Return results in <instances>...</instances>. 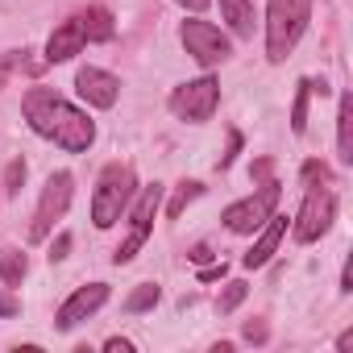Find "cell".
<instances>
[{"mask_svg":"<svg viewBox=\"0 0 353 353\" xmlns=\"http://www.w3.org/2000/svg\"><path fill=\"white\" fill-rule=\"evenodd\" d=\"M21 112H26V121L38 137L54 141L67 154H83L96 141V121L88 112H79L75 104H67L50 88H30L26 100H21Z\"/></svg>","mask_w":353,"mask_h":353,"instance_id":"1","label":"cell"},{"mask_svg":"<svg viewBox=\"0 0 353 353\" xmlns=\"http://www.w3.org/2000/svg\"><path fill=\"white\" fill-rule=\"evenodd\" d=\"M312 21V0H270L266 5V59L283 63Z\"/></svg>","mask_w":353,"mask_h":353,"instance_id":"2","label":"cell"},{"mask_svg":"<svg viewBox=\"0 0 353 353\" xmlns=\"http://www.w3.org/2000/svg\"><path fill=\"white\" fill-rule=\"evenodd\" d=\"M133 200V166L125 162H108L100 170V179H96V196H92V225L96 229H112L125 208Z\"/></svg>","mask_w":353,"mask_h":353,"instance_id":"3","label":"cell"},{"mask_svg":"<svg viewBox=\"0 0 353 353\" xmlns=\"http://www.w3.org/2000/svg\"><path fill=\"white\" fill-rule=\"evenodd\" d=\"M158 208H162V183L141 188V192H137V200H133V208H129V233H125V241H121V245H117V254H112V262H117V266L133 262V258H137V250L150 241V229H154Z\"/></svg>","mask_w":353,"mask_h":353,"instance_id":"4","label":"cell"},{"mask_svg":"<svg viewBox=\"0 0 353 353\" xmlns=\"http://www.w3.org/2000/svg\"><path fill=\"white\" fill-rule=\"evenodd\" d=\"M221 108V83L212 75H200V79H188L170 92V112L179 121H192V125H204L212 121V112Z\"/></svg>","mask_w":353,"mask_h":353,"instance_id":"5","label":"cell"},{"mask_svg":"<svg viewBox=\"0 0 353 353\" xmlns=\"http://www.w3.org/2000/svg\"><path fill=\"white\" fill-rule=\"evenodd\" d=\"M71 196H75L71 170H54L46 179V188H42V200H38V212H34V225H30V241H46L50 237V229L67 216Z\"/></svg>","mask_w":353,"mask_h":353,"instance_id":"6","label":"cell"},{"mask_svg":"<svg viewBox=\"0 0 353 353\" xmlns=\"http://www.w3.org/2000/svg\"><path fill=\"white\" fill-rule=\"evenodd\" d=\"M279 196H283V192H279V183H274V179H266L254 196H245V200H237V204H229V208H225V216H221V221H225V229H229V233H258V229L270 221V212L279 208Z\"/></svg>","mask_w":353,"mask_h":353,"instance_id":"7","label":"cell"},{"mask_svg":"<svg viewBox=\"0 0 353 353\" xmlns=\"http://www.w3.org/2000/svg\"><path fill=\"white\" fill-rule=\"evenodd\" d=\"M332 221H336V196L316 183V188H307L303 208H299L295 221H291V233H295L299 245H307V241H320V237L332 229Z\"/></svg>","mask_w":353,"mask_h":353,"instance_id":"8","label":"cell"},{"mask_svg":"<svg viewBox=\"0 0 353 353\" xmlns=\"http://www.w3.org/2000/svg\"><path fill=\"white\" fill-rule=\"evenodd\" d=\"M179 42L188 46V54L200 63V67H221V63H229V54H233V42L212 26V21H183L179 26Z\"/></svg>","mask_w":353,"mask_h":353,"instance_id":"9","label":"cell"},{"mask_svg":"<svg viewBox=\"0 0 353 353\" xmlns=\"http://www.w3.org/2000/svg\"><path fill=\"white\" fill-rule=\"evenodd\" d=\"M104 303H108V283H88V287H75V291L63 299V307L54 312V328L71 332L75 324H83L88 316H96Z\"/></svg>","mask_w":353,"mask_h":353,"instance_id":"10","label":"cell"},{"mask_svg":"<svg viewBox=\"0 0 353 353\" xmlns=\"http://www.w3.org/2000/svg\"><path fill=\"white\" fill-rule=\"evenodd\" d=\"M75 92H79V100H88L92 108H112L117 96H121V79L108 75V71H100V67H79Z\"/></svg>","mask_w":353,"mask_h":353,"instance_id":"11","label":"cell"},{"mask_svg":"<svg viewBox=\"0 0 353 353\" xmlns=\"http://www.w3.org/2000/svg\"><path fill=\"white\" fill-rule=\"evenodd\" d=\"M287 237V216H274L270 212V221L262 225V233H258V241L250 245V254L241 258V266L245 270H258V266H266L270 258H274V250H279V241Z\"/></svg>","mask_w":353,"mask_h":353,"instance_id":"12","label":"cell"},{"mask_svg":"<svg viewBox=\"0 0 353 353\" xmlns=\"http://www.w3.org/2000/svg\"><path fill=\"white\" fill-rule=\"evenodd\" d=\"M83 46H88V38H83V30H79V17H71V21H63V26L50 34V42H46V63H50V67H54V63H67V59H75Z\"/></svg>","mask_w":353,"mask_h":353,"instance_id":"13","label":"cell"},{"mask_svg":"<svg viewBox=\"0 0 353 353\" xmlns=\"http://www.w3.org/2000/svg\"><path fill=\"white\" fill-rule=\"evenodd\" d=\"M79 30H83L88 42H108V38L117 34V21H112V13H108L104 5H92V9L79 13Z\"/></svg>","mask_w":353,"mask_h":353,"instance_id":"14","label":"cell"},{"mask_svg":"<svg viewBox=\"0 0 353 353\" xmlns=\"http://www.w3.org/2000/svg\"><path fill=\"white\" fill-rule=\"evenodd\" d=\"M336 158L345 166L353 162V96H341V108H336Z\"/></svg>","mask_w":353,"mask_h":353,"instance_id":"15","label":"cell"},{"mask_svg":"<svg viewBox=\"0 0 353 353\" xmlns=\"http://www.w3.org/2000/svg\"><path fill=\"white\" fill-rule=\"evenodd\" d=\"M221 13L237 38H254V0H221Z\"/></svg>","mask_w":353,"mask_h":353,"instance_id":"16","label":"cell"},{"mask_svg":"<svg viewBox=\"0 0 353 353\" xmlns=\"http://www.w3.org/2000/svg\"><path fill=\"white\" fill-rule=\"evenodd\" d=\"M26 270H30V258H26L21 250H13V245H0V279H5L9 287H17V283L26 279Z\"/></svg>","mask_w":353,"mask_h":353,"instance_id":"17","label":"cell"},{"mask_svg":"<svg viewBox=\"0 0 353 353\" xmlns=\"http://www.w3.org/2000/svg\"><path fill=\"white\" fill-rule=\"evenodd\" d=\"M312 79H299V88H295V104H291V133L295 137H303V129H307V96H312Z\"/></svg>","mask_w":353,"mask_h":353,"instance_id":"18","label":"cell"},{"mask_svg":"<svg viewBox=\"0 0 353 353\" xmlns=\"http://www.w3.org/2000/svg\"><path fill=\"white\" fill-rule=\"evenodd\" d=\"M245 295H250V283H241V279H233V283H225V291L216 295V312H221V316H229V312H237V307L245 303Z\"/></svg>","mask_w":353,"mask_h":353,"instance_id":"19","label":"cell"},{"mask_svg":"<svg viewBox=\"0 0 353 353\" xmlns=\"http://www.w3.org/2000/svg\"><path fill=\"white\" fill-rule=\"evenodd\" d=\"M200 192H204V183H196V179H183V183H179V192H174V200L166 204V216H170V221H179V216H183V208H188V204H192Z\"/></svg>","mask_w":353,"mask_h":353,"instance_id":"20","label":"cell"},{"mask_svg":"<svg viewBox=\"0 0 353 353\" xmlns=\"http://www.w3.org/2000/svg\"><path fill=\"white\" fill-rule=\"evenodd\" d=\"M158 299H162L158 283H141V287H137V291H133V295L125 299V312H129V316H137V312H150V307H154Z\"/></svg>","mask_w":353,"mask_h":353,"instance_id":"21","label":"cell"},{"mask_svg":"<svg viewBox=\"0 0 353 353\" xmlns=\"http://www.w3.org/2000/svg\"><path fill=\"white\" fill-rule=\"evenodd\" d=\"M17 67H30L34 75L42 71V63H26V50H9V54H0V88L9 83V75H13Z\"/></svg>","mask_w":353,"mask_h":353,"instance_id":"22","label":"cell"},{"mask_svg":"<svg viewBox=\"0 0 353 353\" xmlns=\"http://www.w3.org/2000/svg\"><path fill=\"white\" fill-rule=\"evenodd\" d=\"M21 183H26V162H21V158H13V162H9V170H5V196H17V192H21Z\"/></svg>","mask_w":353,"mask_h":353,"instance_id":"23","label":"cell"},{"mask_svg":"<svg viewBox=\"0 0 353 353\" xmlns=\"http://www.w3.org/2000/svg\"><path fill=\"white\" fill-rule=\"evenodd\" d=\"M303 183H307V188L328 183V166H324V162H303Z\"/></svg>","mask_w":353,"mask_h":353,"instance_id":"24","label":"cell"},{"mask_svg":"<svg viewBox=\"0 0 353 353\" xmlns=\"http://www.w3.org/2000/svg\"><path fill=\"white\" fill-rule=\"evenodd\" d=\"M17 312H21V299L9 295V291H0V320H13Z\"/></svg>","mask_w":353,"mask_h":353,"instance_id":"25","label":"cell"},{"mask_svg":"<svg viewBox=\"0 0 353 353\" xmlns=\"http://www.w3.org/2000/svg\"><path fill=\"white\" fill-rule=\"evenodd\" d=\"M237 150H241V133H229V150L221 154V170H229V166H233V158H237Z\"/></svg>","mask_w":353,"mask_h":353,"instance_id":"26","label":"cell"},{"mask_svg":"<svg viewBox=\"0 0 353 353\" xmlns=\"http://www.w3.org/2000/svg\"><path fill=\"white\" fill-rule=\"evenodd\" d=\"M67 250H71V233H59V241L50 245V262H63V258H67Z\"/></svg>","mask_w":353,"mask_h":353,"instance_id":"27","label":"cell"},{"mask_svg":"<svg viewBox=\"0 0 353 353\" xmlns=\"http://www.w3.org/2000/svg\"><path fill=\"white\" fill-rule=\"evenodd\" d=\"M104 349H108V353H133V341H125V336H108Z\"/></svg>","mask_w":353,"mask_h":353,"instance_id":"28","label":"cell"},{"mask_svg":"<svg viewBox=\"0 0 353 353\" xmlns=\"http://www.w3.org/2000/svg\"><path fill=\"white\" fill-rule=\"evenodd\" d=\"M216 279H225V262H221V266H204V270H200V283H216Z\"/></svg>","mask_w":353,"mask_h":353,"instance_id":"29","label":"cell"},{"mask_svg":"<svg viewBox=\"0 0 353 353\" xmlns=\"http://www.w3.org/2000/svg\"><path fill=\"white\" fill-rule=\"evenodd\" d=\"M245 341H258V345H262V341H266V324H254V320H250V324H245Z\"/></svg>","mask_w":353,"mask_h":353,"instance_id":"30","label":"cell"},{"mask_svg":"<svg viewBox=\"0 0 353 353\" xmlns=\"http://www.w3.org/2000/svg\"><path fill=\"white\" fill-rule=\"evenodd\" d=\"M188 258H192L196 266H204V262H212V250H208V245H196V250H192Z\"/></svg>","mask_w":353,"mask_h":353,"instance_id":"31","label":"cell"},{"mask_svg":"<svg viewBox=\"0 0 353 353\" xmlns=\"http://www.w3.org/2000/svg\"><path fill=\"white\" fill-rule=\"evenodd\" d=\"M174 5H183V9H192V13H204L212 0H174Z\"/></svg>","mask_w":353,"mask_h":353,"instance_id":"32","label":"cell"},{"mask_svg":"<svg viewBox=\"0 0 353 353\" xmlns=\"http://www.w3.org/2000/svg\"><path fill=\"white\" fill-rule=\"evenodd\" d=\"M250 174H254V179H266V174H270V158H262V162H254V170H250Z\"/></svg>","mask_w":353,"mask_h":353,"instance_id":"33","label":"cell"},{"mask_svg":"<svg viewBox=\"0 0 353 353\" xmlns=\"http://www.w3.org/2000/svg\"><path fill=\"white\" fill-rule=\"evenodd\" d=\"M336 349H341V353L353 349V332H341V336H336Z\"/></svg>","mask_w":353,"mask_h":353,"instance_id":"34","label":"cell"}]
</instances>
